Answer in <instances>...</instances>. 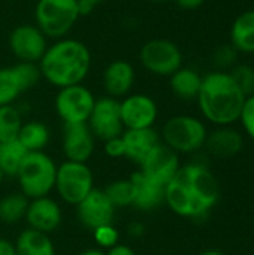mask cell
Here are the masks:
<instances>
[{
	"label": "cell",
	"mask_w": 254,
	"mask_h": 255,
	"mask_svg": "<svg viewBox=\"0 0 254 255\" xmlns=\"http://www.w3.org/2000/svg\"><path fill=\"white\" fill-rule=\"evenodd\" d=\"M196 102L202 117L216 127H222L238 121L246 96L229 72L213 70L202 76Z\"/></svg>",
	"instance_id": "3957f363"
},
{
	"label": "cell",
	"mask_w": 254,
	"mask_h": 255,
	"mask_svg": "<svg viewBox=\"0 0 254 255\" xmlns=\"http://www.w3.org/2000/svg\"><path fill=\"white\" fill-rule=\"evenodd\" d=\"M199 255H225L222 251H219V250H205V251H202Z\"/></svg>",
	"instance_id": "60d3db41"
},
{
	"label": "cell",
	"mask_w": 254,
	"mask_h": 255,
	"mask_svg": "<svg viewBox=\"0 0 254 255\" xmlns=\"http://www.w3.org/2000/svg\"><path fill=\"white\" fill-rule=\"evenodd\" d=\"M136 82L135 66L123 58L109 61L102 73V85L106 96L121 100L132 93Z\"/></svg>",
	"instance_id": "ac0fdd59"
},
{
	"label": "cell",
	"mask_w": 254,
	"mask_h": 255,
	"mask_svg": "<svg viewBox=\"0 0 254 255\" xmlns=\"http://www.w3.org/2000/svg\"><path fill=\"white\" fill-rule=\"evenodd\" d=\"M54 190L64 203L76 206L94 190V176L90 166L64 160L57 166Z\"/></svg>",
	"instance_id": "ba28073f"
},
{
	"label": "cell",
	"mask_w": 254,
	"mask_h": 255,
	"mask_svg": "<svg viewBox=\"0 0 254 255\" xmlns=\"http://www.w3.org/2000/svg\"><path fill=\"white\" fill-rule=\"evenodd\" d=\"M229 39L238 54H254V9L241 12L234 19Z\"/></svg>",
	"instance_id": "7402d4cb"
},
{
	"label": "cell",
	"mask_w": 254,
	"mask_h": 255,
	"mask_svg": "<svg viewBox=\"0 0 254 255\" xmlns=\"http://www.w3.org/2000/svg\"><path fill=\"white\" fill-rule=\"evenodd\" d=\"M181 167L180 155L166 145H157L150 155L139 164V172L153 182L166 187Z\"/></svg>",
	"instance_id": "9a60e30c"
},
{
	"label": "cell",
	"mask_w": 254,
	"mask_h": 255,
	"mask_svg": "<svg viewBox=\"0 0 254 255\" xmlns=\"http://www.w3.org/2000/svg\"><path fill=\"white\" fill-rule=\"evenodd\" d=\"M93 239L100 250H109L120 244V232L114 224H105L93 230Z\"/></svg>",
	"instance_id": "1f68e13d"
},
{
	"label": "cell",
	"mask_w": 254,
	"mask_h": 255,
	"mask_svg": "<svg viewBox=\"0 0 254 255\" xmlns=\"http://www.w3.org/2000/svg\"><path fill=\"white\" fill-rule=\"evenodd\" d=\"M24 220L28 224V229L51 235L61 226L63 211L60 203L49 196L31 199Z\"/></svg>",
	"instance_id": "e0dca14e"
},
{
	"label": "cell",
	"mask_w": 254,
	"mask_h": 255,
	"mask_svg": "<svg viewBox=\"0 0 254 255\" xmlns=\"http://www.w3.org/2000/svg\"><path fill=\"white\" fill-rule=\"evenodd\" d=\"M55 173L57 164L54 158L45 151H39L27 152L15 178L19 184V191L31 200L49 196L54 191Z\"/></svg>",
	"instance_id": "277c9868"
},
{
	"label": "cell",
	"mask_w": 254,
	"mask_h": 255,
	"mask_svg": "<svg viewBox=\"0 0 254 255\" xmlns=\"http://www.w3.org/2000/svg\"><path fill=\"white\" fill-rule=\"evenodd\" d=\"M238 121L241 123V127L246 134L254 142V94L246 97Z\"/></svg>",
	"instance_id": "d6a6232c"
},
{
	"label": "cell",
	"mask_w": 254,
	"mask_h": 255,
	"mask_svg": "<svg viewBox=\"0 0 254 255\" xmlns=\"http://www.w3.org/2000/svg\"><path fill=\"white\" fill-rule=\"evenodd\" d=\"M42 79L39 66L16 61L0 67V106L15 105L24 94L33 90Z\"/></svg>",
	"instance_id": "30bf717a"
},
{
	"label": "cell",
	"mask_w": 254,
	"mask_h": 255,
	"mask_svg": "<svg viewBox=\"0 0 254 255\" xmlns=\"http://www.w3.org/2000/svg\"><path fill=\"white\" fill-rule=\"evenodd\" d=\"M109 202L115 209L118 208H132L135 200V187L130 178L127 179H115L108 184L103 190Z\"/></svg>",
	"instance_id": "f1b7e54d"
},
{
	"label": "cell",
	"mask_w": 254,
	"mask_h": 255,
	"mask_svg": "<svg viewBox=\"0 0 254 255\" xmlns=\"http://www.w3.org/2000/svg\"><path fill=\"white\" fill-rule=\"evenodd\" d=\"M232 79L246 97L254 94V67L250 64H235L229 70Z\"/></svg>",
	"instance_id": "f546056e"
},
{
	"label": "cell",
	"mask_w": 254,
	"mask_h": 255,
	"mask_svg": "<svg viewBox=\"0 0 254 255\" xmlns=\"http://www.w3.org/2000/svg\"><path fill=\"white\" fill-rule=\"evenodd\" d=\"M28 199L21 193H9L0 199V223L6 226H15L25 218L28 208Z\"/></svg>",
	"instance_id": "484cf974"
},
{
	"label": "cell",
	"mask_w": 254,
	"mask_h": 255,
	"mask_svg": "<svg viewBox=\"0 0 254 255\" xmlns=\"http://www.w3.org/2000/svg\"><path fill=\"white\" fill-rule=\"evenodd\" d=\"M135 187L133 208L141 212H151L165 203V187L153 182L139 170L130 176Z\"/></svg>",
	"instance_id": "44dd1931"
},
{
	"label": "cell",
	"mask_w": 254,
	"mask_h": 255,
	"mask_svg": "<svg viewBox=\"0 0 254 255\" xmlns=\"http://www.w3.org/2000/svg\"><path fill=\"white\" fill-rule=\"evenodd\" d=\"M106 0H76L78 3V7H79V12H81V16H85V15H90L93 13L99 6H102Z\"/></svg>",
	"instance_id": "e575fe53"
},
{
	"label": "cell",
	"mask_w": 254,
	"mask_h": 255,
	"mask_svg": "<svg viewBox=\"0 0 254 255\" xmlns=\"http://www.w3.org/2000/svg\"><path fill=\"white\" fill-rule=\"evenodd\" d=\"M139 64L144 70L154 76L169 78L183 67L184 55L181 48L165 37H154L142 43L138 52Z\"/></svg>",
	"instance_id": "52a82bcc"
},
{
	"label": "cell",
	"mask_w": 254,
	"mask_h": 255,
	"mask_svg": "<svg viewBox=\"0 0 254 255\" xmlns=\"http://www.w3.org/2000/svg\"><path fill=\"white\" fill-rule=\"evenodd\" d=\"M121 139L124 143V157L136 164H141L150 152L162 143L160 134L154 128L124 130Z\"/></svg>",
	"instance_id": "ffe728a7"
},
{
	"label": "cell",
	"mask_w": 254,
	"mask_h": 255,
	"mask_svg": "<svg viewBox=\"0 0 254 255\" xmlns=\"http://www.w3.org/2000/svg\"><path fill=\"white\" fill-rule=\"evenodd\" d=\"M0 255H16L15 244L6 238H0Z\"/></svg>",
	"instance_id": "f35d334b"
},
{
	"label": "cell",
	"mask_w": 254,
	"mask_h": 255,
	"mask_svg": "<svg viewBox=\"0 0 254 255\" xmlns=\"http://www.w3.org/2000/svg\"><path fill=\"white\" fill-rule=\"evenodd\" d=\"M96 103V96L84 84L60 88L54 99V109L63 124L87 123Z\"/></svg>",
	"instance_id": "9c48e42d"
},
{
	"label": "cell",
	"mask_w": 254,
	"mask_h": 255,
	"mask_svg": "<svg viewBox=\"0 0 254 255\" xmlns=\"http://www.w3.org/2000/svg\"><path fill=\"white\" fill-rule=\"evenodd\" d=\"M103 152L108 157H111V158H121V157H124V143H123L121 136L103 142Z\"/></svg>",
	"instance_id": "836d02e7"
},
{
	"label": "cell",
	"mask_w": 254,
	"mask_h": 255,
	"mask_svg": "<svg viewBox=\"0 0 254 255\" xmlns=\"http://www.w3.org/2000/svg\"><path fill=\"white\" fill-rule=\"evenodd\" d=\"M27 155V151L18 140L0 143V169L4 176H16V172Z\"/></svg>",
	"instance_id": "83f0119b"
},
{
	"label": "cell",
	"mask_w": 254,
	"mask_h": 255,
	"mask_svg": "<svg viewBox=\"0 0 254 255\" xmlns=\"http://www.w3.org/2000/svg\"><path fill=\"white\" fill-rule=\"evenodd\" d=\"M105 255H136L135 250L126 244H117L112 248L106 250Z\"/></svg>",
	"instance_id": "d590c367"
},
{
	"label": "cell",
	"mask_w": 254,
	"mask_h": 255,
	"mask_svg": "<svg viewBox=\"0 0 254 255\" xmlns=\"http://www.w3.org/2000/svg\"><path fill=\"white\" fill-rule=\"evenodd\" d=\"M3 179H4V175H3V172H1V169H0V184H1Z\"/></svg>",
	"instance_id": "7bdbcfd3"
},
{
	"label": "cell",
	"mask_w": 254,
	"mask_h": 255,
	"mask_svg": "<svg viewBox=\"0 0 254 255\" xmlns=\"http://www.w3.org/2000/svg\"><path fill=\"white\" fill-rule=\"evenodd\" d=\"M37 66L42 79L60 90L84 84L91 70V52L82 40L66 36L48 45Z\"/></svg>",
	"instance_id": "7a4b0ae2"
},
{
	"label": "cell",
	"mask_w": 254,
	"mask_h": 255,
	"mask_svg": "<svg viewBox=\"0 0 254 255\" xmlns=\"http://www.w3.org/2000/svg\"><path fill=\"white\" fill-rule=\"evenodd\" d=\"M175 4L183 10H196L205 4L207 0H174Z\"/></svg>",
	"instance_id": "8d00e7d4"
},
{
	"label": "cell",
	"mask_w": 254,
	"mask_h": 255,
	"mask_svg": "<svg viewBox=\"0 0 254 255\" xmlns=\"http://www.w3.org/2000/svg\"><path fill=\"white\" fill-rule=\"evenodd\" d=\"M220 185L214 173L201 163L181 164L165 187V205L178 217L199 220L219 203Z\"/></svg>",
	"instance_id": "6da1fadb"
},
{
	"label": "cell",
	"mask_w": 254,
	"mask_h": 255,
	"mask_svg": "<svg viewBox=\"0 0 254 255\" xmlns=\"http://www.w3.org/2000/svg\"><path fill=\"white\" fill-rule=\"evenodd\" d=\"M76 255H105V251L100 250V248H88V250H84V251L78 253Z\"/></svg>",
	"instance_id": "ab89813d"
},
{
	"label": "cell",
	"mask_w": 254,
	"mask_h": 255,
	"mask_svg": "<svg viewBox=\"0 0 254 255\" xmlns=\"http://www.w3.org/2000/svg\"><path fill=\"white\" fill-rule=\"evenodd\" d=\"M79 18L76 0H37L33 9L34 24L49 40L69 36Z\"/></svg>",
	"instance_id": "8992f818"
},
{
	"label": "cell",
	"mask_w": 254,
	"mask_h": 255,
	"mask_svg": "<svg viewBox=\"0 0 254 255\" xmlns=\"http://www.w3.org/2000/svg\"><path fill=\"white\" fill-rule=\"evenodd\" d=\"M96 140L106 142L109 139L118 137L124 133V126L121 121L120 100L109 96L96 99L91 115L87 121Z\"/></svg>",
	"instance_id": "7c38bea8"
},
{
	"label": "cell",
	"mask_w": 254,
	"mask_h": 255,
	"mask_svg": "<svg viewBox=\"0 0 254 255\" xmlns=\"http://www.w3.org/2000/svg\"><path fill=\"white\" fill-rule=\"evenodd\" d=\"M148 3H153V4H163V3H168L169 0H145Z\"/></svg>",
	"instance_id": "b9f144b4"
},
{
	"label": "cell",
	"mask_w": 254,
	"mask_h": 255,
	"mask_svg": "<svg viewBox=\"0 0 254 255\" xmlns=\"http://www.w3.org/2000/svg\"><path fill=\"white\" fill-rule=\"evenodd\" d=\"M22 124V112L16 105L0 106V143L16 140Z\"/></svg>",
	"instance_id": "4316f807"
},
{
	"label": "cell",
	"mask_w": 254,
	"mask_h": 255,
	"mask_svg": "<svg viewBox=\"0 0 254 255\" xmlns=\"http://www.w3.org/2000/svg\"><path fill=\"white\" fill-rule=\"evenodd\" d=\"M13 244L16 255H55V247L49 235L28 227L16 236Z\"/></svg>",
	"instance_id": "cb8c5ba5"
},
{
	"label": "cell",
	"mask_w": 254,
	"mask_h": 255,
	"mask_svg": "<svg viewBox=\"0 0 254 255\" xmlns=\"http://www.w3.org/2000/svg\"><path fill=\"white\" fill-rule=\"evenodd\" d=\"M159 255H169V254H159Z\"/></svg>",
	"instance_id": "ee69618b"
},
{
	"label": "cell",
	"mask_w": 254,
	"mask_h": 255,
	"mask_svg": "<svg viewBox=\"0 0 254 255\" xmlns=\"http://www.w3.org/2000/svg\"><path fill=\"white\" fill-rule=\"evenodd\" d=\"M159 134L162 143L178 155L195 154L204 148L208 128L198 117L181 114L168 118Z\"/></svg>",
	"instance_id": "5b68a950"
},
{
	"label": "cell",
	"mask_w": 254,
	"mask_h": 255,
	"mask_svg": "<svg viewBox=\"0 0 254 255\" xmlns=\"http://www.w3.org/2000/svg\"><path fill=\"white\" fill-rule=\"evenodd\" d=\"M96 148V137L87 123L63 124L61 149L67 161L87 163Z\"/></svg>",
	"instance_id": "2e32d148"
},
{
	"label": "cell",
	"mask_w": 254,
	"mask_h": 255,
	"mask_svg": "<svg viewBox=\"0 0 254 255\" xmlns=\"http://www.w3.org/2000/svg\"><path fill=\"white\" fill-rule=\"evenodd\" d=\"M75 208L78 221L81 223L82 227L88 229L90 232L105 224H114L117 209L109 202L103 190L94 188Z\"/></svg>",
	"instance_id": "5bb4252c"
},
{
	"label": "cell",
	"mask_w": 254,
	"mask_h": 255,
	"mask_svg": "<svg viewBox=\"0 0 254 255\" xmlns=\"http://www.w3.org/2000/svg\"><path fill=\"white\" fill-rule=\"evenodd\" d=\"M49 39L34 22H25L13 27L7 36V48L16 61L37 64L43 57Z\"/></svg>",
	"instance_id": "8fae6325"
},
{
	"label": "cell",
	"mask_w": 254,
	"mask_h": 255,
	"mask_svg": "<svg viewBox=\"0 0 254 255\" xmlns=\"http://www.w3.org/2000/svg\"><path fill=\"white\" fill-rule=\"evenodd\" d=\"M237 61H238V52L231 43L217 46L213 54V64L216 70L229 72L235 64H238Z\"/></svg>",
	"instance_id": "4dcf8cb0"
},
{
	"label": "cell",
	"mask_w": 254,
	"mask_h": 255,
	"mask_svg": "<svg viewBox=\"0 0 254 255\" xmlns=\"http://www.w3.org/2000/svg\"><path fill=\"white\" fill-rule=\"evenodd\" d=\"M27 152H39L45 151L51 140V130L49 127L37 120L24 121L18 139H16Z\"/></svg>",
	"instance_id": "d4e9b609"
},
{
	"label": "cell",
	"mask_w": 254,
	"mask_h": 255,
	"mask_svg": "<svg viewBox=\"0 0 254 255\" xmlns=\"http://www.w3.org/2000/svg\"><path fill=\"white\" fill-rule=\"evenodd\" d=\"M204 148L217 160H229L243 151L244 136L232 126H222L208 131Z\"/></svg>",
	"instance_id": "d6986e66"
},
{
	"label": "cell",
	"mask_w": 254,
	"mask_h": 255,
	"mask_svg": "<svg viewBox=\"0 0 254 255\" xmlns=\"http://www.w3.org/2000/svg\"><path fill=\"white\" fill-rule=\"evenodd\" d=\"M202 85V75L192 67H180L169 76L172 94L181 100H196Z\"/></svg>",
	"instance_id": "603a6c76"
},
{
	"label": "cell",
	"mask_w": 254,
	"mask_h": 255,
	"mask_svg": "<svg viewBox=\"0 0 254 255\" xmlns=\"http://www.w3.org/2000/svg\"><path fill=\"white\" fill-rule=\"evenodd\" d=\"M127 235L133 239H139L145 235V226L142 223H132L127 227Z\"/></svg>",
	"instance_id": "74e56055"
},
{
	"label": "cell",
	"mask_w": 254,
	"mask_h": 255,
	"mask_svg": "<svg viewBox=\"0 0 254 255\" xmlns=\"http://www.w3.org/2000/svg\"><path fill=\"white\" fill-rule=\"evenodd\" d=\"M120 112L124 130L154 128L159 118L156 100L144 93H130L120 100Z\"/></svg>",
	"instance_id": "4fadbf2b"
}]
</instances>
